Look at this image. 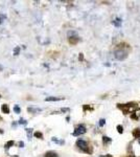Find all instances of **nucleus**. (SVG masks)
<instances>
[{
	"mask_svg": "<svg viewBox=\"0 0 140 157\" xmlns=\"http://www.w3.org/2000/svg\"><path fill=\"white\" fill-rule=\"evenodd\" d=\"M86 110H93L92 107H90V106H84V111H86Z\"/></svg>",
	"mask_w": 140,
	"mask_h": 157,
	"instance_id": "aec40b11",
	"label": "nucleus"
},
{
	"mask_svg": "<svg viewBox=\"0 0 140 157\" xmlns=\"http://www.w3.org/2000/svg\"><path fill=\"white\" fill-rule=\"evenodd\" d=\"M76 147L83 151V152L88 153V154H91L92 153V148L88 145V142L84 139H78L76 140Z\"/></svg>",
	"mask_w": 140,
	"mask_h": 157,
	"instance_id": "7ed1b4c3",
	"label": "nucleus"
},
{
	"mask_svg": "<svg viewBox=\"0 0 140 157\" xmlns=\"http://www.w3.org/2000/svg\"><path fill=\"white\" fill-rule=\"evenodd\" d=\"M111 142H112V138H110L109 136H106V135H104V136H103V144H104V146L110 145Z\"/></svg>",
	"mask_w": 140,
	"mask_h": 157,
	"instance_id": "6e6552de",
	"label": "nucleus"
},
{
	"mask_svg": "<svg viewBox=\"0 0 140 157\" xmlns=\"http://www.w3.org/2000/svg\"><path fill=\"white\" fill-rule=\"evenodd\" d=\"M116 128H117L118 133H119V134H123V126H121V125H118Z\"/></svg>",
	"mask_w": 140,
	"mask_h": 157,
	"instance_id": "ddd939ff",
	"label": "nucleus"
},
{
	"mask_svg": "<svg viewBox=\"0 0 140 157\" xmlns=\"http://www.w3.org/2000/svg\"><path fill=\"white\" fill-rule=\"evenodd\" d=\"M113 24L115 25L116 27H119L120 25H121V19L120 18H116L115 20L113 21Z\"/></svg>",
	"mask_w": 140,
	"mask_h": 157,
	"instance_id": "f8f14e48",
	"label": "nucleus"
},
{
	"mask_svg": "<svg viewBox=\"0 0 140 157\" xmlns=\"http://www.w3.org/2000/svg\"><path fill=\"white\" fill-rule=\"evenodd\" d=\"M26 131H27V136L28 138H32V133H33V129H26Z\"/></svg>",
	"mask_w": 140,
	"mask_h": 157,
	"instance_id": "2eb2a0df",
	"label": "nucleus"
},
{
	"mask_svg": "<svg viewBox=\"0 0 140 157\" xmlns=\"http://www.w3.org/2000/svg\"><path fill=\"white\" fill-rule=\"evenodd\" d=\"M23 145H24V144H23V142H20V144H19V146H21V147H23Z\"/></svg>",
	"mask_w": 140,
	"mask_h": 157,
	"instance_id": "4be33fe9",
	"label": "nucleus"
},
{
	"mask_svg": "<svg viewBox=\"0 0 140 157\" xmlns=\"http://www.w3.org/2000/svg\"><path fill=\"white\" fill-rule=\"evenodd\" d=\"M61 100H62V97H53V96H49L45 99L46 102H57V101H61Z\"/></svg>",
	"mask_w": 140,
	"mask_h": 157,
	"instance_id": "1a4fd4ad",
	"label": "nucleus"
},
{
	"mask_svg": "<svg viewBox=\"0 0 140 157\" xmlns=\"http://www.w3.org/2000/svg\"><path fill=\"white\" fill-rule=\"evenodd\" d=\"M131 50V46L127 43L123 42L118 44L115 47V50H114V57H115L116 60L118 61H123L125 60L129 56V52Z\"/></svg>",
	"mask_w": 140,
	"mask_h": 157,
	"instance_id": "f257e3e1",
	"label": "nucleus"
},
{
	"mask_svg": "<svg viewBox=\"0 0 140 157\" xmlns=\"http://www.w3.org/2000/svg\"><path fill=\"white\" fill-rule=\"evenodd\" d=\"M80 41V38L76 36V34H74L73 36H69V42L71 44H76Z\"/></svg>",
	"mask_w": 140,
	"mask_h": 157,
	"instance_id": "423d86ee",
	"label": "nucleus"
},
{
	"mask_svg": "<svg viewBox=\"0 0 140 157\" xmlns=\"http://www.w3.org/2000/svg\"><path fill=\"white\" fill-rule=\"evenodd\" d=\"M105 124H106V120H104V118H102V120H99V123H98L99 127H103V126H105Z\"/></svg>",
	"mask_w": 140,
	"mask_h": 157,
	"instance_id": "dca6fc26",
	"label": "nucleus"
},
{
	"mask_svg": "<svg viewBox=\"0 0 140 157\" xmlns=\"http://www.w3.org/2000/svg\"><path fill=\"white\" fill-rule=\"evenodd\" d=\"M137 104L134 102L128 103V104H117V108L123 113V114H129V113H132L134 110H135Z\"/></svg>",
	"mask_w": 140,
	"mask_h": 157,
	"instance_id": "f03ea898",
	"label": "nucleus"
},
{
	"mask_svg": "<svg viewBox=\"0 0 140 157\" xmlns=\"http://www.w3.org/2000/svg\"><path fill=\"white\" fill-rule=\"evenodd\" d=\"M138 144H139V145H140V139H138Z\"/></svg>",
	"mask_w": 140,
	"mask_h": 157,
	"instance_id": "b1692460",
	"label": "nucleus"
},
{
	"mask_svg": "<svg viewBox=\"0 0 140 157\" xmlns=\"http://www.w3.org/2000/svg\"><path fill=\"white\" fill-rule=\"evenodd\" d=\"M106 157H113L112 155H110V154H108V155H106Z\"/></svg>",
	"mask_w": 140,
	"mask_h": 157,
	"instance_id": "5701e85b",
	"label": "nucleus"
},
{
	"mask_svg": "<svg viewBox=\"0 0 140 157\" xmlns=\"http://www.w3.org/2000/svg\"><path fill=\"white\" fill-rule=\"evenodd\" d=\"M19 124H21V125H25V124H26V120H25L24 118H20V120H19Z\"/></svg>",
	"mask_w": 140,
	"mask_h": 157,
	"instance_id": "6ab92c4d",
	"label": "nucleus"
},
{
	"mask_svg": "<svg viewBox=\"0 0 140 157\" xmlns=\"http://www.w3.org/2000/svg\"><path fill=\"white\" fill-rule=\"evenodd\" d=\"M35 136L36 137H39V138H43V134L41 132H36L35 133Z\"/></svg>",
	"mask_w": 140,
	"mask_h": 157,
	"instance_id": "a211bd4d",
	"label": "nucleus"
},
{
	"mask_svg": "<svg viewBox=\"0 0 140 157\" xmlns=\"http://www.w3.org/2000/svg\"><path fill=\"white\" fill-rule=\"evenodd\" d=\"M13 145H14V142H13V140H10L8 142L5 144V149H8V148H10Z\"/></svg>",
	"mask_w": 140,
	"mask_h": 157,
	"instance_id": "4468645a",
	"label": "nucleus"
},
{
	"mask_svg": "<svg viewBox=\"0 0 140 157\" xmlns=\"http://www.w3.org/2000/svg\"><path fill=\"white\" fill-rule=\"evenodd\" d=\"M132 135L136 139H140V128H135L132 131Z\"/></svg>",
	"mask_w": 140,
	"mask_h": 157,
	"instance_id": "0eeeda50",
	"label": "nucleus"
},
{
	"mask_svg": "<svg viewBox=\"0 0 140 157\" xmlns=\"http://www.w3.org/2000/svg\"><path fill=\"white\" fill-rule=\"evenodd\" d=\"M86 131H87V129H86L85 125H78L75 127L72 134H73V136H80V135H82V134H85Z\"/></svg>",
	"mask_w": 140,
	"mask_h": 157,
	"instance_id": "20e7f679",
	"label": "nucleus"
},
{
	"mask_svg": "<svg viewBox=\"0 0 140 157\" xmlns=\"http://www.w3.org/2000/svg\"><path fill=\"white\" fill-rule=\"evenodd\" d=\"M45 157H59V155L53 151H48L45 154Z\"/></svg>",
	"mask_w": 140,
	"mask_h": 157,
	"instance_id": "9d476101",
	"label": "nucleus"
},
{
	"mask_svg": "<svg viewBox=\"0 0 140 157\" xmlns=\"http://www.w3.org/2000/svg\"><path fill=\"white\" fill-rule=\"evenodd\" d=\"M19 50H20V47H16V48H15V51H14L15 56H17V55H18V52H19Z\"/></svg>",
	"mask_w": 140,
	"mask_h": 157,
	"instance_id": "412c9836",
	"label": "nucleus"
},
{
	"mask_svg": "<svg viewBox=\"0 0 140 157\" xmlns=\"http://www.w3.org/2000/svg\"><path fill=\"white\" fill-rule=\"evenodd\" d=\"M14 111H15L16 113H20L21 112V109L18 107V106H15V107H14Z\"/></svg>",
	"mask_w": 140,
	"mask_h": 157,
	"instance_id": "f3484780",
	"label": "nucleus"
},
{
	"mask_svg": "<svg viewBox=\"0 0 140 157\" xmlns=\"http://www.w3.org/2000/svg\"><path fill=\"white\" fill-rule=\"evenodd\" d=\"M131 118L134 120H140V108H137L131 113Z\"/></svg>",
	"mask_w": 140,
	"mask_h": 157,
	"instance_id": "39448f33",
	"label": "nucleus"
},
{
	"mask_svg": "<svg viewBox=\"0 0 140 157\" xmlns=\"http://www.w3.org/2000/svg\"><path fill=\"white\" fill-rule=\"evenodd\" d=\"M1 110H2V112L3 113H10V108H8V106L6 104H4V105H2V107H1Z\"/></svg>",
	"mask_w": 140,
	"mask_h": 157,
	"instance_id": "9b49d317",
	"label": "nucleus"
}]
</instances>
